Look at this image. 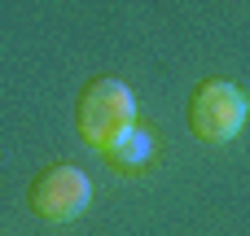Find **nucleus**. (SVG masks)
<instances>
[{
    "label": "nucleus",
    "mask_w": 250,
    "mask_h": 236,
    "mask_svg": "<svg viewBox=\"0 0 250 236\" xmlns=\"http://www.w3.org/2000/svg\"><path fill=\"white\" fill-rule=\"evenodd\" d=\"M136 131V96L123 79L114 74H97L83 83V92L75 96V136L92 149V153H119L123 140Z\"/></svg>",
    "instance_id": "f257e3e1"
},
{
    "label": "nucleus",
    "mask_w": 250,
    "mask_h": 236,
    "mask_svg": "<svg viewBox=\"0 0 250 236\" xmlns=\"http://www.w3.org/2000/svg\"><path fill=\"white\" fill-rule=\"evenodd\" d=\"M246 114H250V96L229 79H202L189 96V109H185L189 131L202 145H229L242 131Z\"/></svg>",
    "instance_id": "f03ea898"
},
{
    "label": "nucleus",
    "mask_w": 250,
    "mask_h": 236,
    "mask_svg": "<svg viewBox=\"0 0 250 236\" xmlns=\"http://www.w3.org/2000/svg\"><path fill=\"white\" fill-rule=\"evenodd\" d=\"M88 201H92V184H88V175H83L79 166H70V162L44 166V171L31 180V188H26V206H31V215L44 219V223H70V219H79V215L88 210Z\"/></svg>",
    "instance_id": "7ed1b4c3"
}]
</instances>
